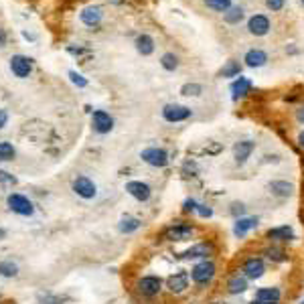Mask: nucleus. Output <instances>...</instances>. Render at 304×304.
Listing matches in <instances>:
<instances>
[{
  "instance_id": "1",
  "label": "nucleus",
  "mask_w": 304,
  "mask_h": 304,
  "mask_svg": "<svg viewBox=\"0 0 304 304\" xmlns=\"http://www.w3.org/2000/svg\"><path fill=\"white\" fill-rule=\"evenodd\" d=\"M215 274H217V266H215L213 260H199L191 268V280L195 284H199V286H207V284L213 282Z\"/></svg>"
},
{
  "instance_id": "2",
  "label": "nucleus",
  "mask_w": 304,
  "mask_h": 304,
  "mask_svg": "<svg viewBox=\"0 0 304 304\" xmlns=\"http://www.w3.org/2000/svg\"><path fill=\"white\" fill-rule=\"evenodd\" d=\"M193 236H195V227L185 221H174L163 231V237L167 241H189V239H193Z\"/></svg>"
},
{
  "instance_id": "3",
  "label": "nucleus",
  "mask_w": 304,
  "mask_h": 304,
  "mask_svg": "<svg viewBox=\"0 0 304 304\" xmlns=\"http://www.w3.org/2000/svg\"><path fill=\"white\" fill-rule=\"evenodd\" d=\"M6 203H8V209L21 217H29L34 213V205L31 199H27L25 195H19V193H10L6 197Z\"/></svg>"
},
{
  "instance_id": "4",
  "label": "nucleus",
  "mask_w": 304,
  "mask_h": 304,
  "mask_svg": "<svg viewBox=\"0 0 304 304\" xmlns=\"http://www.w3.org/2000/svg\"><path fill=\"white\" fill-rule=\"evenodd\" d=\"M136 290L146 298H154L163 290V280L158 276H142L136 284Z\"/></svg>"
},
{
  "instance_id": "5",
  "label": "nucleus",
  "mask_w": 304,
  "mask_h": 304,
  "mask_svg": "<svg viewBox=\"0 0 304 304\" xmlns=\"http://www.w3.org/2000/svg\"><path fill=\"white\" fill-rule=\"evenodd\" d=\"M140 158H142L146 165L156 167V169H163V167L169 165V152H167L165 148H156V146L144 148V150L140 152Z\"/></svg>"
},
{
  "instance_id": "6",
  "label": "nucleus",
  "mask_w": 304,
  "mask_h": 304,
  "mask_svg": "<svg viewBox=\"0 0 304 304\" xmlns=\"http://www.w3.org/2000/svg\"><path fill=\"white\" fill-rule=\"evenodd\" d=\"M191 108L187 105H181V103H167L163 108V118L169 122V124H178V122H185L191 118Z\"/></svg>"
},
{
  "instance_id": "7",
  "label": "nucleus",
  "mask_w": 304,
  "mask_h": 304,
  "mask_svg": "<svg viewBox=\"0 0 304 304\" xmlns=\"http://www.w3.org/2000/svg\"><path fill=\"white\" fill-rule=\"evenodd\" d=\"M71 189H73V193L77 195V197H81V199H96V195H98V187H96V183L92 181V178H87V176H77L73 183H71Z\"/></svg>"
},
{
  "instance_id": "8",
  "label": "nucleus",
  "mask_w": 304,
  "mask_h": 304,
  "mask_svg": "<svg viewBox=\"0 0 304 304\" xmlns=\"http://www.w3.org/2000/svg\"><path fill=\"white\" fill-rule=\"evenodd\" d=\"M241 272H243V276H245L247 280H260V278L266 274V264H264L262 258L254 256V258H247V260L243 262Z\"/></svg>"
},
{
  "instance_id": "9",
  "label": "nucleus",
  "mask_w": 304,
  "mask_h": 304,
  "mask_svg": "<svg viewBox=\"0 0 304 304\" xmlns=\"http://www.w3.org/2000/svg\"><path fill=\"white\" fill-rule=\"evenodd\" d=\"M272 31V23L266 14H254L247 21V33L254 37H266Z\"/></svg>"
},
{
  "instance_id": "10",
  "label": "nucleus",
  "mask_w": 304,
  "mask_h": 304,
  "mask_svg": "<svg viewBox=\"0 0 304 304\" xmlns=\"http://www.w3.org/2000/svg\"><path fill=\"white\" fill-rule=\"evenodd\" d=\"M189 278H191L189 272H185V270L174 272L172 276L167 278V288H169V292H172V294H183V292L189 288Z\"/></svg>"
},
{
  "instance_id": "11",
  "label": "nucleus",
  "mask_w": 304,
  "mask_h": 304,
  "mask_svg": "<svg viewBox=\"0 0 304 304\" xmlns=\"http://www.w3.org/2000/svg\"><path fill=\"white\" fill-rule=\"evenodd\" d=\"M213 254H215V245L211 241H201V243H195L193 247H189L185 252V258L187 260H209Z\"/></svg>"
},
{
  "instance_id": "12",
  "label": "nucleus",
  "mask_w": 304,
  "mask_h": 304,
  "mask_svg": "<svg viewBox=\"0 0 304 304\" xmlns=\"http://www.w3.org/2000/svg\"><path fill=\"white\" fill-rule=\"evenodd\" d=\"M92 122H94V130L98 134H110L114 128V118L105 110H96L92 116Z\"/></svg>"
},
{
  "instance_id": "13",
  "label": "nucleus",
  "mask_w": 304,
  "mask_h": 304,
  "mask_svg": "<svg viewBox=\"0 0 304 304\" xmlns=\"http://www.w3.org/2000/svg\"><path fill=\"white\" fill-rule=\"evenodd\" d=\"M10 71H12L16 77L25 79V77L31 75L33 63H31V59L25 57V55H14V57H10Z\"/></svg>"
},
{
  "instance_id": "14",
  "label": "nucleus",
  "mask_w": 304,
  "mask_h": 304,
  "mask_svg": "<svg viewBox=\"0 0 304 304\" xmlns=\"http://www.w3.org/2000/svg\"><path fill=\"white\" fill-rule=\"evenodd\" d=\"M126 193L132 195L136 201H140V203L148 201L150 195H152L150 187H148L146 183H142V181H130V183H126Z\"/></svg>"
},
{
  "instance_id": "15",
  "label": "nucleus",
  "mask_w": 304,
  "mask_h": 304,
  "mask_svg": "<svg viewBox=\"0 0 304 304\" xmlns=\"http://www.w3.org/2000/svg\"><path fill=\"white\" fill-rule=\"evenodd\" d=\"M243 61H245V65H247V67H254V69L264 67V65L268 63V53H266L264 49H260V47H254V49L245 51Z\"/></svg>"
},
{
  "instance_id": "16",
  "label": "nucleus",
  "mask_w": 304,
  "mask_h": 304,
  "mask_svg": "<svg viewBox=\"0 0 304 304\" xmlns=\"http://www.w3.org/2000/svg\"><path fill=\"white\" fill-rule=\"evenodd\" d=\"M254 148H256V142L254 140H239V142H236V146H234V158H236L237 165L247 163V158L252 156Z\"/></svg>"
},
{
  "instance_id": "17",
  "label": "nucleus",
  "mask_w": 304,
  "mask_h": 304,
  "mask_svg": "<svg viewBox=\"0 0 304 304\" xmlns=\"http://www.w3.org/2000/svg\"><path fill=\"white\" fill-rule=\"evenodd\" d=\"M256 227H258V217H239L234 223V236L241 239Z\"/></svg>"
},
{
  "instance_id": "18",
  "label": "nucleus",
  "mask_w": 304,
  "mask_h": 304,
  "mask_svg": "<svg viewBox=\"0 0 304 304\" xmlns=\"http://www.w3.org/2000/svg\"><path fill=\"white\" fill-rule=\"evenodd\" d=\"M256 300H260L262 304H280L282 292L276 286H266V288H260L256 292Z\"/></svg>"
},
{
  "instance_id": "19",
  "label": "nucleus",
  "mask_w": 304,
  "mask_h": 304,
  "mask_svg": "<svg viewBox=\"0 0 304 304\" xmlns=\"http://www.w3.org/2000/svg\"><path fill=\"white\" fill-rule=\"evenodd\" d=\"M270 191H272V195L278 197V199H288V197H292V193H294V185L288 183V181H272Z\"/></svg>"
},
{
  "instance_id": "20",
  "label": "nucleus",
  "mask_w": 304,
  "mask_h": 304,
  "mask_svg": "<svg viewBox=\"0 0 304 304\" xmlns=\"http://www.w3.org/2000/svg\"><path fill=\"white\" fill-rule=\"evenodd\" d=\"M249 92H252V81H249L247 77H241V75H239L236 81L231 83V98L236 101L241 100V98H245Z\"/></svg>"
},
{
  "instance_id": "21",
  "label": "nucleus",
  "mask_w": 304,
  "mask_h": 304,
  "mask_svg": "<svg viewBox=\"0 0 304 304\" xmlns=\"http://www.w3.org/2000/svg\"><path fill=\"white\" fill-rule=\"evenodd\" d=\"M268 237L272 241H292L296 236H294V229L290 225H280V227L268 229Z\"/></svg>"
},
{
  "instance_id": "22",
  "label": "nucleus",
  "mask_w": 304,
  "mask_h": 304,
  "mask_svg": "<svg viewBox=\"0 0 304 304\" xmlns=\"http://www.w3.org/2000/svg\"><path fill=\"white\" fill-rule=\"evenodd\" d=\"M136 51L144 57L152 55L154 53V39L150 34H138L136 37Z\"/></svg>"
},
{
  "instance_id": "23",
  "label": "nucleus",
  "mask_w": 304,
  "mask_h": 304,
  "mask_svg": "<svg viewBox=\"0 0 304 304\" xmlns=\"http://www.w3.org/2000/svg\"><path fill=\"white\" fill-rule=\"evenodd\" d=\"M101 8H98V6H90V8H85L83 12H81V23L83 25H87V27H96V25H100L101 21Z\"/></svg>"
},
{
  "instance_id": "24",
  "label": "nucleus",
  "mask_w": 304,
  "mask_h": 304,
  "mask_svg": "<svg viewBox=\"0 0 304 304\" xmlns=\"http://www.w3.org/2000/svg\"><path fill=\"white\" fill-rule=\"evenodd\" d=\"M247 290V278L241 274H237V276H234L229 282H227V292L229 294H243Z\"/></svg>"
},
{
  "instance_id": "25",
  "label": "nucleus",
  "mask_w": 304,
  "mask_h": 304,
  "mask_svg": "<svg viewBox=\"0 0 304 304\" xmlns=\"http://www.w3.org/2000/svg\"><path fill=\"white\" fill-rule=\"evenodd\" d=\"M140 225H142V221L140 219H136V217H122L120 219V223H118V231L120 234H134L136 229H140Z\"/></svg>"
},
{
  "instance_id": "26",
  "label": "nucleus",
  "mask_w": 304,
  "mask_h": 304,
  "mask_svg": "<svg viewBox=\"0 0 304 304\" xmlns=\"http://www.w3.org/2000/svg\"><path fill=\"white\" fill-rule=\"evenodd\" d=\"M243 16H245L243 6H231V8L223 14V21H225L227 25H239V23L243 21Z\"/></svg>"
},
{
  "instance_id": "27",
  "label": "nucleus",
  "mask_w": 304,
  "mask_h": 304,
  "mask_svg": "<svg viewBox=\"0 0 304 304\" xmlns=\"http://www.w3.org/2000/svg\"><path fill=\"white\" fill-rule=\"evenodd\" d=\"M264 256H268V260H272V262H278V264H282V262H286V260H288L286 252H284L282 247H278V245H270V247H266Z\"/></svg>"
},
{
  "instance_id": "28",
  "label": "nucleus",
  "mask_w": 304,
  "mask_h": 304,
  "mask_svg": "<svg viewBox=\"0 0 304 304\" xmlns=\"http://www.w3.org/2000/svg\"><path fill=\"white\" fill-rule=\"evenodd\" d=\"M205 2V6L207 8H211V10H215V12H227L234 4H231V0H203Z\"/></svg>"
},
{
  "instance_id": "29",
  "label": "nucleus",
  "mask_w": 304,
  "mask_h": 304,
  "mask_svg": "<svg viewBox=\"0 0 304 304\" xmlns=\"http://www.w3.org/2000/svg\"><path fill=\"white\" fill-rule=\"evenodd\" d=\"M0 276L2 278H16L19 276V266L10 260H4L0 262Z\"/></svg>"
},
{
  "instance_id": "30",
  "label": "nucleus",
  "mask_w": 304,
  "mask_h": 304,
  "mask_svg": "<svg viewBox=\"0 0 304 304\" xmlns=\"http://www.w3.org/2000/svg\"><path fill=\"white\" fill-rule=\"evenodd\" d=\"M16 150L10 142H0V163H10L14 158Z\"/></svg>"
},
{
  "instance_id": "31",
  "label": "nucleus",
  "mask_w": 304,
  "mask_h": 304,
  "mask_svg": "<svg viewBox=\"0 0 304 304\" xmlns=\"http://www.w3.org/2000/svg\"><path fill=\"white\" fill-rule=\"evenodd\" d=\"M239 73H241V65H239V61H227L223 69H221V77H239Z\"/></svg>"
},
{
  "instance_id": "32",
  "label": "nucleus",
  "mask_w": 304,
  "mask_h": 304,
  "mask_svg": "<svg viewBox=\"0 0 304 304\" xmlns=\"http://www.w3.org/2000/svg\"><path fill=\"white\" fill-rule=\"evenodd\" d=\"M181 94L187 96V98H199L203 94V85L201 83H185L181 87Z\"/></svg>"
},
{
  "instance_id": "33",
  "label": "nucleus",
  "mask_w": 304,
  "mask_h": 304,
  "mask_svg": "<svg viewBox=\"0 0 304 304\" xmlns=\"http://www.w3.org/2000/svg\"><path fill=\"white\" fill-rule=\"evenodd\" d=\"M160 65L167 69V71H176L178 69V57L174 53H165L160 57Z\"/></svg>"
},
{
  "instance_id": "34",
  "label": "nucleus",
  "mask_w": 304,
  "mask_h": 304,
  "mask_svg": "<svg viewBox=\"0 0 304 304\" xmlns=\"http://www.w3.org/2000/svg\"><path fill=\"white\" fill-rule=\"evenodd\" d=\"M245 211H247V207H245L243 203L236 201V203H231V205H229V213H231L236 219H239V217H245Z\"/></svg>"
},
{
  "instance_id": "35",
  "label": "nucleus",
  "mask_w": 304,
  "mask_h": 304,
  "mask_svg": "<svg viewBox=\"0 0 304 304\" xmlns=\"http://www.w3.org/2000/svg\"><path fill=\"white\" fill-rule=\"evenodd\" d=\"M39 302L41 304H63V298L47 292V294H39Z\"/></svg>"
},
{
  "instance_id": "36",
  "label": "nucleus",
  "mask_w": 304,
  "mask_h": 304,
  "mask_svg": "<svg viewBox=\"0 0 304 304\" xmlns=\"http://www.w3.org/2000/svg\"><path fill=\"white\" fill-rule=\"evenodd\" d=\"M197 215H199L201 219H209V217H213V209H211L209 205H205V203H199V207H197Z\"/></svg>"
},
{
  "instance_id": "37",
  "label": "nucleus",
  "mask_w": 304,
  "mask_h": 304,
  "mask_svg": "<svg viewBox=\"0 0 304 304\" xmlns=\"http://www.w3.org/2000/svg\"><path fill=\"white\" fill-rule=\"evenodd\" d=\"M69 77H71V81H73L77 87H85V85H87V79H85L83 75L75 73V71H69Z\"/></svg>"
},
{
  "instance_id": "38",
  "label": "nucleus",
  "mask_w": 304,
  "mask_h": 304,
  "mask_svg": "<svg viewBox=\"0 0 304 304\" xmlns=\"http://www.w3.org/2000/svg\"><path fill=\"white\" fill-rule=\"evenodd\" d=\"M284 4H286V0H266V6L272 12H280L284 8Z\"/></svg>"
},
{
  "instance_id": "39",
  "label": "nucleus",
  "mask_w": 304,
  "mask_h": 304,
  "mask_svg": "<svg viewBox=\"0 0 304 304\" xmlns=\"http://www.w3.org/2000/svg\"><path fill=\"white\" fill-rule=\"evenodd\" d=\"M197 207H199V203L195 201V199H185V203H183V213H197Z\"/></svg>"
},
{
  "instance_id": "40",
  "label": "nucleus",
  "mask_w": 304,
  "mask_h": 304,
  "mask_svg": "<svg viewBox=\"0 0 304 304\" xmlns=\"http://www.w3.org/2000/svg\"><path fill=\"white\" fill-rule=\"evenodd\" d=\"M0 183H2L4 187H12V185H16V178H14L12 174H8V172L0 170Z\"/></svg>"
},
{
  "instance_id": "41",
  "label": "nucleus",
  "mask_w": 304,
  "mask_h": 304,
  "mask_svg": "<svg viewBox=\"0 0 304 304\" xmlns=\"http://www.w3.org/2000/svg\"><path fill=\"white\" fill-rule=\"evenodd\" d=\"M6 122H8V114H6V110H0V130L6 126Z\"/></svg>"
},
{
  "instance_id": "42",
  "label": "nucleus",
  "mask_w": 304,
  "mask_h": 304,
  "mask_svg": "<svg viewBox=\"0 0 304 304\" xmlns=\"http://www.w3.org/2000/svg\"><path fill=\"white\" fill-rule=\"evenodd\" d=\"M296 120H298L300 124H304V105H300V108L296 110Z\"/></svg>"
},
{
  "instance_id": "43",
  "label": "nucleus",
  "mask_w": 304,
  "mask_h": 304,
  "mask_svg": "<svg viewBox=\"0 0 304 304\" xmlns=\"http://www.w3.org/2000/svg\"><path fill=\"white\" fill-rule=\"evenodd\" d=\"M4 43H6V34H4V31L0 29V47H4Z\"/></svg>"
},
{
  "instance_id": "44",
  "label": "nucleus",
  "mask_w": 304,
  "mask_h": 304,
  "mask_svg": "<svg viewBox=\"0 0 304 304\" xmlns=\"http://www.w3.org/2000/svg\"><path fill=\"white\" fill-rule=\"evenodd\" d=\"M298 144H300V146L304 148V132H300V134H298Z\"/></svg>"
},
{
  "instance_id": "45",
  "label": "nucleus",
  "mask_w": 304,
  "mask_h": 304,
  "mask_svg": "<svg viewBox=\"0 0 304 304\" xmlns=\"http://www.w3.org/2000/svg\"><path fill=\"white\" fill-rule=\"evenodd\" d=\"M4 237H6V231H4V229H2V227H0V241H2V239H4Z\"/></svg>"
},
{
  "instance_id": "46",
  "label": "nucleus",
  "mask_w": 304,
  "mask_h": 304,
  "mask_svg": "<svg viewBox=\"0 0 304 304\" xmlns=\"http://www.w3.org/2000/svg\"><path fill=\"white\" fill-rule=\"evenodd\" d=\"M249 304H262V302H260V300H252Z\"/></svg>"
},
{
  "instance_id": "47",
  "label": "nucleus",
  "mask_w": 304,
  "mask_h": 304,
  "mask_svg": "<svg viewBox=\"0 0 304 304\" xmlns=\"http://www.w3.org/2000/svg\"><path fill=\"white\" fill-rule=\"evenodd\" d=\"M300 2H302V6H304V0H300Z\"/></svg>"
},
{
  "instance_id": "48",
  "label": "nucleus",
  "mask_w": 304,
  "mask_h": 304,
  "mask_svg": "<svg viewBox=\"0 0 304 304\" xmlns=\"http://www.w3.org/2000/svg\"><path fill=\"white\" fill-rule=\"evenodd\" d=\"M217 304H225V302H217Z\"/></svg>"
},
{
  "instance_id": "49",
  "label": "nucleus",
  "mask_w": 304,
  "mask_h": 304,
  "mask_svg": "<svg viewBox=\"0 0 304 304\" xmlns=\"http://www.w3.org/2000/svg\"><path fill=\"white\" fill-rule=\"evenodd\" d=\"M300 304H304V298H302V302H300Z\"/></svg>"
}]
</instances>
